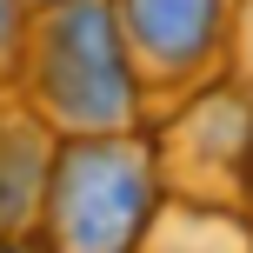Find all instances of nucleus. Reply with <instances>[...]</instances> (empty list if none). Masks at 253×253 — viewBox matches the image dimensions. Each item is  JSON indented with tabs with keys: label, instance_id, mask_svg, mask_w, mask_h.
I'll return each mask as SVG.
<instances>
[{
	"label": "nucleus",
	"instance_id": "nucleus-1",
	"mask_svg": "<svg viewBox=\"0 0 253 253\" xmlns=\"http://www.w3.org/2000/svg\"><path fill=\"white\" fill-rule=\"evenodd\" d=\"M13 87L60 140H114V133H140L147 120V87L120 40L114 0L40 7Z\"/></svg>",
	"mask_w": 253,
	"mask_h": 253
},
{
	"label": "nucleus",
	"instance_id": "nucleus-2",
	"mask_svg": "<svg viewBox=\"0 0 253 253\" xmlns=\"http://www.w3.org/2000/svg\"><path fill=\"white\" fill-rule=\"evenodd\" d=\"M160 200L167 180L147 133L60 140L40 213V253H140Z\"/></svg>",
	"mask_w": 253,
	"mask_h": 253
},
{
	"label": "nucleus",
	"instance_id": "nucleus-3",
	"mask_svg": "<svg viewBox=\"0 0 253 253\" xmlns=\"http://www.w3.org/2000/svg\"><path fill=\"white\" fill-rule=\"evenodd\" d=\"M120 40L147 93H200L227 80L233 0H114Z\"/></svg>",
	"mask_w": 253,
	"mask_h": 253
},
{
	"label": "nucleus",
	"instance_id": "nucleus-4",
	"mask_svg": "<svg viewBox=\"0 0 253 253\" xmlns=\"http://www.w3.org/2000/svg\"><path fill=\"white\" fill-rule=\"evenodd\" d=\"M60 133L27 100H0V240H27L47 213Z\"/></svg>",
	"mask_w": 253,
	"mask_h": 253
},
{
	"label": "nucleus",
	"instance_id": "nucleus-5",
	"mask_svg": "<svg viewBox=\"0 0 253 253\" xmlns=\"http://www.w3.org/2000/svg\"><path fill=\"white\" fill-rule=\"evenodd\" d=\"M27 34H34V7L27 0H0V87H13V74H20Z\"/></svg>",
	"mask_w": 253,
	"mask_h": 253
},
{
	"label": "nucleus",
	"instance_id": "nucleus-6",
	"mask_svg": "<svg viewBox=\"0 0 253 253\" xmlns=\"http://www.w3.org/2000/svg\"><path fill=\"white\" fill-rule=\"evenodd\" d=\"M227 80L253 93V0H233V47H227Z\"/></svg>",
	"mask_w": 253,
	"mask_h": 253
},
{
	"label": "nucleus",
	"instance_id": "nucleus-7",
	"mask_svg": "<svg viewBox=\"0 0 253 253\" xmlns=\"http://www.w3.org/2000/svg\"><path fill=\"white\" fill-rule=\"evenodd\" d=\"M0 253H40V247H27V240H0Z\"/></svg>",
	"mask_w": 253,
	"mask_h": 253
},
{
	"label": "nucleus",
	"instance_id": "nucleus-8",
	"mask_svg": "<svg viewBox=\"0 0 253 253\" xmlns=\"http://www.w3.org/2000/svg\"><path fill=\"white\" fill-rule=\"evenodd\" d=\"M240 200L253 207V153H247V187H240Z\"/></svg>",
	"mask_w": 253,
	"mask_h": 253
},
{
	"label": "nucleus",
	"instance_id": "nucleus-9",
	"mask_svg": "<svg viewBox=\"0 0 253 253\" xmlns=\"http://www.w3.org/2000/svg\"><path fill=\"white\" fill-rule=\"evenodd\" d=\"M27 7H34V13H40V7H67V0H27Z\"/></svg>",
	"mask_w": 253,
	"mask_h": 253
}]
</instances>
